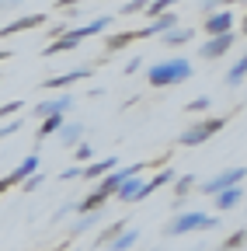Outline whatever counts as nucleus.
<instances>
[{
	"label": "nucleus",
	"instance_id": "nucleus-7",
	"mask_svg": "<svg viewBox=\"0 0 247 251\" xmlns=\"http://www.w3.org/2000/svg\"><path fill=\"white\" fill-rule=\"evenodd\" d=\"M233 42H237L233 31H226V35H212V39L199 49V56H202V59H220V56H226V52L233 49Z\"/></svg>",
	"mask_w": 247,
	"mask_h": 251
},
{
	"label": "nucleus",
	"instance_id": "nucleus-38",
	"mask_svg": "<svg viewBox=\"0 0 247 251\" xmlns=\"http://www.w3.org/2000/svg\"><path fill=\"white\" fill-rule=\"evenodd\" d=\"M4 59H7V49H0V63H4Z\"/></svg>",
	"mask_w": 247,
	"mask_h": 251
},
{
	"label": "nucleus",
	"instance_id": "nucleus-29",
	"mask_svg": "<svg viewBox=\"0 0 247 251\" xmlns=\"http://www.w3.org/2000/svg\"><path fill=\"white\" fill-rule=\"evenodd\" d=\"M21 126H24V119H11V122H4V126H0V136H14Z\"/></svg>",
	"mask_w": 247,
	"mask_h": 251
},
{
	"label": "nucleus",
	"instance_id": "nucleus-15",
	"mask_svg": "<svg viewBox=\"0 0 247 251\" xmlns=\"http://www.w3.org/2000/svg\"><path fill=\"white\" fill-rule=\"evenodd\" d=\"M192 39H195V28H184V25H178V28H171V31L160 35L164 46H184V42H192Z\"/></svg>",
	"mask_w": 247,
	"mask_h": 251
},
{
	"label": "nucleus",
	"instance_id": "nucleus-24",
	"mask_svg": "<svg viewBox=\"0 0 247 251\" xmlns=\"http://www.w3.org/2000/svg\"><path fill=\"white\" fill-rule=\"evenodd\" d=\"M122 230H126V224H122V220H118V224H112V227H105V230H101V237H94V248H105V244H108V241H115Z\"/></svg>",
	"mask_w": 247,
	"mask_h": 251
},
{
	"label": "nucleus",
	"instance_id": "nucleus-14",
	"mask_svg": "<svg viewBox=\"0 0 247 251\" xmlns=\"http://www.w3.org/2000/svg\"><path fill=\"white\" fill-rule=\"evenodd\" d=\"M56 136H59L63 147H77V143H84V126L80 122H63V129H59Z\"/></svg>",
	"mask_w": 247,
	"mask_h": 251
},
{
	"label": "nucleus",
	"instance_id": "nucleus-27",
	"mask_svg": "<svg viewBox=\"0 0 247 251\" xmlns=\"http://www.w3.org/2000/svg\"><path fill=\"white\" fill-rule=\"evenodd\" d=\"M174 181H178V185H174V196L184 199V196L192 192V181H195V178H192V175H181V178H174Z\"/></svg>",
	"mask_w": 247,
	"mask_h": 251
},
{
	"label": "nucleus",
	"instance_id": "nucleus-39",
	"mask_svg": "<svg viewBox=\"0 0 247 251\" xmlns=\"http://www.w3.org/2000/svg\"><path fill=\"white\" fill-rule=\"evenodd\" d=\"M59 4H77V0H59Z\"/></svg>",
	"mask_w": 247,
	"mask_h": 251
},
{
	"label": "nucleus",
	"instance_id": "nucleus-2",
	"mask_svg": "<svg viewBox=\"0 0 247 251\" xmlns=\"http://www.w3.org/2000/svg\"><path fill=\"white\" fill-rule=\"evenodd\" d=\"M192 74H195L192 63L181 59V56H174V59H164V63H153V67L146 70V80L153 87H174V84H184Z\"/></svg>",
	"mask_w": 247,
	"mask_h": 251
},
{
	"label": "nucleus",
	"instance_id": "nucleus-6",
	"mask_svg": "<svg viewBox=\"0 0 247 251\" xmlns=\"http://www.w3.org/2000/svg\"><path fill=\"white\" fill-rule=\"evenodd\" d=\"M90 74V67H73V70H67V74H56V77H45L42 80V87L45 91H59V87H70V84H77V80H87Z\"/></svg>",
	"mask_w": 247,
	"mask_h": 251
},
{
	"label": "nucleus",
	"instance_id": "nucleus-18",
	"mask_svg": "<svg viewBox=\"0 0 247 251\" xmlns=\"http://www.w3.org/2000/svg\"><path fill=\"white\" fill-rule=\"evenodd\" d=\"M35 171H39V153H28L24 161H21V164H18L14 171H11V178H14V181L21 185V181H24L28 175H35Z\"/></svg>",
	"mask_w": 247,
	"mask_h": 251
},
{
	"label": "nucleus",
	"instance_id": "nucleus-5",
	"mask_svg": "<svg viewBox=\"0 0 247 251\" xmlns=\"http://www.w3.org/2000/svg\"><path fill=\"white\" fill-rule=\"evenodd\" d=\"M244 168H226V171H220L216 178H209V181H202L199 185V192H205V196H220V192H226V188H233V185H240L244 181Z\"/></svg>",
	"mask_w": 247,
	"mask_h": 251
},
{
	"label": "nucleus",
	"instance_id": "nucleus-25",
	"mask_svg": "<svg viewBox=\"0 0 247 251\" xmlns=\"http://www.w3.org/2000/svg\"><path fill=\"white\" fill-rule=\"evenodd\" d=\"M174 4H178V0H150V4H146V14H150V21H153V18H160V14H164L167 7H174Z\"/></svg>",
	"mask_w": 247,
	"mask_h": 251
},
{
	"label": "nucleus",
	"instance_id": "nucleus-9",
	"mask_svg": "<svg viewBox=\"0 0 247 251\" xmlns=\"http://www.w3.org/2000/svg\"><path fill=\"white\" fill-rule=\"evenodd\" d=\"M115 168H118V161L108 153V157H101V161L84 164V168H80V178H84V181H94V178H105V175H108V171H115Z\"/></svg>",
	"mask_w": 247,
	"mask_h": 251
},
{
	"label": "nucleus",
	"instance_id": "nucleus-10",
	"mask_svg": "<svg viewBox=\"0 0 247 251\" xmlns=\"http://www.w3.org/2000/svg\"><path fill=\"white\" fill-rule=\"evenodd\" d=\"M205 31H209V39L212 35H226V31H233V14L230 11H216L205 18Z\"/></svg>",
	"mask_w": 247,
	"mask_h": 251
},
{
	"label": "nucleus",
	"instance_id": "nucleus-36",
	"mask_svg": "<svg viewBox=\"0 0 247 251\" xmlns=\"http://www.w3.org/2000/svg\"><path fill=\"white\" fill-rule=\"evenodd\" d=\"M59 178H63V181H70V178H80V168H67V171L59 175Z\"/></svg>",
	"mask_w": 247,
	"mask_h": 251
},
{
	"label": "nucleus",
	"instance_id": "nucleus-23",
	"mask_svg": "<svg viewBox=\"0 0 247 251\" xmlns=\"http://www.w3.org/2000/svg\"><path fill=\"white\" fill-rule=\"evenodd\" d=\"M105 209H108V206H105ZM98 220H101V209H98V213H84V216L77 220V224H73V237H80V234H87L90 227H94V224H98Z\"/></svg>",
	"mask_w": 247,
	"mask_h": 251
},
{
	"label": "nucleus",
	"instance_id": "nucleus-31",
	"mask_svg": "<svg viewBox=\"0 0 247 251\" xmlns=\"http://www.w3.org/2000/svg\"><path fill=\"white\" fill-rule=\"evenodd\" d=\"M42 181H45V178H42V175H39V171H35V175H28V178H24V181H21V185H24V192H32V188H39V185H42Z\"/></svg>",
	"mask_w": 247,
	"mask_h": 251
},
{
	"label": "nucleus",
	"instance_id": "nucleus-30",
	"mask_svg": "<svg viewBox=\"0 0 247 251\" xmlns=\"http://www.w3.org/2000/svg\"><path fill=\"white\" fill-rule=\"evenodd\" d=\"M146 4H150V0H129L118 14H139V11H146Z\"/></svg>",
	"mask_w": 247,
	"mask_h": 251
},
{
	"label": "nucleus",
	"instance_id": "nucleus-11",
	"mask_svg": "<svg viewBox=\"0 0 247 251\" xmlns=\"http://www.w3.org/2000/svg\"><path fill=\"white\" fill-rule=\"evenodd\" d=\"M39 25H45V14H21V18H14L11 25H4L0 28V35H14V31H28V28H39Z\"/></svg>",
	"mask_w": 247,
	"mask_h": 251
},
{
	"label": "nucleus",
	"instance_id": "nucleus-21",
	"mask_svg": "<svg viewBox=\"0 0 247 251\" xmlns=\"http://www.w3.org/2000/svg\"><path fill=\"white\" fill-rule=\"evenodd\" d=\"M240 199H244L240 185H233V188H226V192H220V196H216V209H233Z\"/></svg>",
	"mask_w": 247,
	"mask_h": 251
},
{
	"label": "nucleus",
	"instance_id": "nucleus-16",
	"mask_svg": "<svg viewBox=\"0 0 247 251\" xmlns=\"http://www.w3.org/2000/svg\"><path fill=\"white\" fill-rule=\"evenodd\" d=\"M139 188H143V181H139V175H133V178H126L118 185V192H115V199H122V202H136V196H139Z\"/></svg>",
	"mask_w": 247,
	"mask_h": 251
},
{
	"label": "nucleus",
	"instance_id": "nucleus-13",
	"mask_svg": "<svg viewBox=\"0 0 247 251\" xmlns=\"http://www.w3.org/2000/svg\"><path fill=\"white\" fill-rule=\"evenodd\" d=\"M73 206H77L73 213H80V216H84V213H98V209H105V206H108V199L98 192V188H90V192H87L80 202H73Z\"/></svg>",
	"mask_w": 247,
	"mask_h": 251
},
{
	"label": "nucleus",
	"instance_id": "nucleus-17",
	"mask_svg": "<svg viewBox=\"0 0 247 251\" xmlns=\"http://www.w3.org/2000/svg\"><path fill=\"white\" fill-rule=\"evenodd\" d=\"M136 241H139V230H133V227H126V230H122V234H118L115 241H108L105 248H108V251H129V248H133Z\"/></svg>",
	"mask_w": 247,
	"mask_h": 251
},
{
	"label": "nucleus",
	"instance_id": "nucleus-19",
	"mask_svg": "<svg viewBox=\"0 0 247 251\" xmlns=\"http://www.w3.org/2000/svg\"><path fill=\"white\" fill-rule=\"evenodd\" d=\"M244 77H247V56H237V63H233L230 74H226V87H240Z\"/></svg>",
	"mask_w": 247,
	"mask_h": 251
},
{
	"label": "nucleus",
	"instance_id": "nucleus-3",
	"mask_svg": "<svg viewBox=\"0 0 247 251\" xmlns=\"http://www.w3.org/2000/svg\"><path fill=\"white\" fill-rule=\"evenodd\" d=\"M220 220L202 213V209H181L171 224H167V237H181V234H192V230H216Z\"/></svg>",
	"mask_w": 247,
	"mask_h": 251
},
{
	"label": "nucleus",
	"instance_id": "nucleus-34",
	"mask_svg": "<svg viewBox=\"0 0 247 251\" xmlns=\"http://www.w3.org/2000/svg\"><path fill=\"white\" fill-rule=\"evenodd\" d=\"M73 209H77V206H73V202H67V206L59 209V213H52V224H59V220H63V216H70Z\"/></svg>",
	"mask_w": 247,
	"mask_h": 251
},
{
	"label": "nucleus",
	"instance_id": "nucleus-32",
	"mask_svg": "<svg viewBox=\"0 0 247 251\" xmlns=\"http://www.w3.org/2000/svg\"><path fill=\"white\" fill-rule=\"evenodd\" d=\"M209 105H212V98H192L188 101V112H205Z\"/></svg>",
	"mask_w": 247,
	"mask_h": 251
},
{
	"label": "nucleus",
	"instance_id": "nucleus-22",
	"mask_svg": "<svg viewBox=\"0 0 247 251\" xmlns=\"http://www.w3.org/2000/svg\"><path fill=\"white\" fill-rule=\"evenodd\" d=\"M63 122H67V115H49V119H42V126H39V140L56 136L59 129H63Z\"/></svg>",
	"mask_w": 247,
	"mask_h": 251
},
{
	"label": "nucleus",
	"instance_id": "nucleus-35",
	"mask_svg": "<svg viewBox=\"0 0 247 251\" xmlns=\"http://www.w3.org/2000/svg\"><path fill=\"white\" fill-rule=\"evenodd\" d=\"M14 185H18V181H14L11 175H7V178H0V196H4V192H7V188H14Z\"/></svg>",
	"mask_w": 247,
	"mask_h": 251
},
{
	"label": "nucleus",
	"instance_id": "nucleus-33",
	"mask_svg": "<svg viewBox=\"0 0 247 251\" xmlns=\"http://www.w3.org/2000/svg\"><path fill=\"white\" fill-rule=\"evenodd\" d=\"M24 105L21 101H7V105H0V119H7V115H14V112H21Z\"/></svg>",
	"mask_w": 247,
	"mask_h": 251
},
{
	"label": "nucleus",
	"instance_id": "nucleus-4",
	"mask_svg": "<svg viewBox=\"0 0 247 251\" xmlns=\"http://www.w3.org/2000/svg\"><path fill=\"white\" fill-rule=\"evenodd\" d=\"M226 126V119L223 115H212V119H202V122H195V126H188L181 136H178V143L181 147H199V143H205L209 136H216Z\"/></svg>",
	"mask_w": 247,
	"mask_h": 251
},
{
	"label": "nucleus",
	"instance_id": "nucleus-28",
	"mask_svg": "<svg viewBox=\"0 0 247 251\" xmlns=\"http://www.w3.org/2000/svg\"><path fill=\"white\" fill-rule=\"evenodd\" d=\"M77 168H84V164H90V161H94V150H90L87 143H77Z\"/></svg>",
	"mask_w": 247,
	"mask_h": 251
},
{
	"label": "nucleus",
	"instance_id": "nucleus-12",
	"mask_svg": "<svg viewBox=\"0 0 247 251\" xmlns=\"http://www.w3.org/2000/svg\"><path fill=\"white\" fill-rule=\"evenodd\" d=\"M174 178H178V175H174L171 168H164L160 175H153L150 181H143V188H139V196H136V202H143V199H150L153 192H157V188H164V185H167V181H174Z\"/></svg>",
	"mask_w": 247,
	"mask_h": 251
},
{
	"label": "nucleus",
	"instance_id": "nucleus-26",
	"mask_svg": "<svg viewBox=\"0 0 247 251\" xmlns=\"http://www.w3.org/2000/svg\"><path fill=\"white\" fill-rule=\"evenodd\" d=\"M244 241H247V230H233V234H230V237L220 244V251H237Z\"/></svg>",
	"mask_w": 247,
	"mask_h": 251
},
{
	"label": "nucleus",
	"instance_id": "nucleus-1",
	"mask_svg": "<svg viewBox=\"0 0 247 251\" xmlns=\"http://www.w3.org/2000/svg\"><path fill=\"white\" fill-rule=\"evenodd\" d=\"M112 25V14H101V18H94V21H87V25H80V28H70L67 35H59L56 42H49V46H42V56H56V52H67V49H77L84 39H90V35H98V31H105Z\"/></svg>",
	"mask_w": 247,
	"mask_h": 251
},
{
	"label": "nucleus",
	"instance_id": "nucleus-8",
	"mask_svg": "<svg viewBox=\"0 0 247 251\" xmlns=\"http://www.w3.org/2000/svg\"><path fill=\"white\" fill-rule=\"evenodd\" d=\"M73 94H63V98H49V101H39L35 105V115L39 119H49V115H67L70 108H73Z\"/></svg>",
	"mask_w": 247,
	"mask_h": 251
},
{
	"label": "nucleus",
	"instance_id": "nucleus-20",
	"mask_svg": "<svg viewBox=\"0 0 247 251\" xmlns=\"http://www.w3.org/2000/svg\"><path fill=\"white\" fill-rule=\"evenodd\" d=\"M129 42H136V31H118V35H108L105 39V52H118V49H126Z\"/></svg>",
	"mask_w": 247,
	"mask_h": 251
},
{
	"label": "nucleus",
	"instance_id": "nucleus-37",
	"mask_svg": "<svg viewBox=\"0 0 247 251\" xmlns=\"http://www.w3.org/2000/svg\"><path fill=\"white\" fill-rule=\"evenodd\" d=\"M139 67H143V59H139V56H136V59H133V63H129V67H126V70H122V74H136V70H139Z\"/></svg>",
	"mask_w": 247,
	"mask_h": 251
}]
</instances>
